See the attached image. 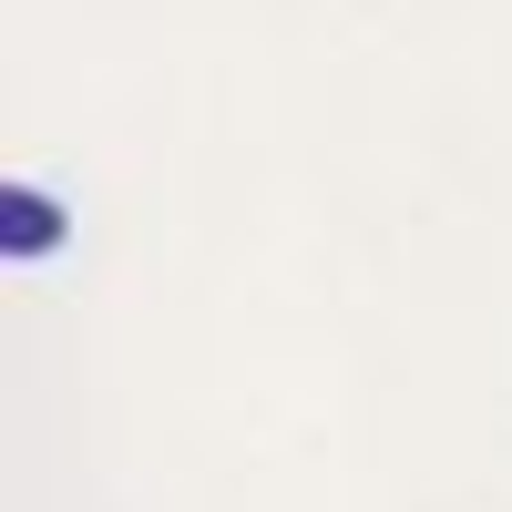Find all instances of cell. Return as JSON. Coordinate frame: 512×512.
<instances>
[{"mask_svg": "<svg viewBox=\"0 0 512 512\" xmlns=\"http://www.w3.org/2000/svg\"><path fill=\"white\" fill-rule=\"evenodd\" d=\"M72 236V216L41 185H0V256H11V267H31V256H52Z\"/></svg>", "mask_w": 512, "mask_h": 512, "instance_id": "cell-1", "label": "cell"}]
</instances>
